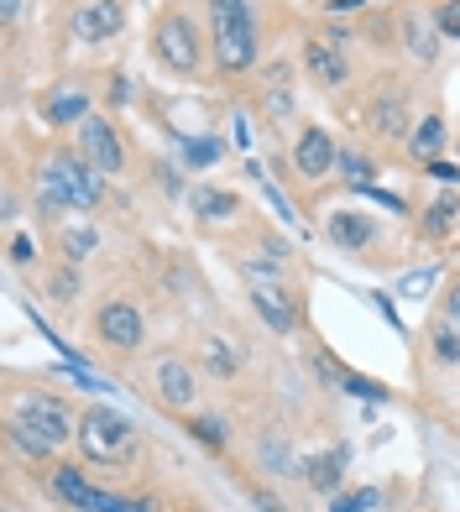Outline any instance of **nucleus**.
I'll return each mask as SVG.
<instances>
[{
    "instance_id": "nucleus-21",
    "label": "nucleus",
    "mask_w": 460,
    "mask_h": 512,
    "mask_svg": "<svg viewBox=\"0 0 460 512\" xmlns=\"http://www.w3.org/2000/svg\"><path fill=\"white\" fill-rule=\"evenodd\" d=\"M199 366H204V377H215V382H236L241 377V356L230 351L225 335H204L199 340Z\"/></svg>"
},
{
    "instance_id": "nucleus-42",
    "label": "nucleus",
    "mask_w": 460,
    "mask_h": 512,
    "mask_svg": "<svg viewBox=\"0 0 460 512\" xmlns=\"http://www.w3.org/2000/svg\"><path fill=\"white\" fill-rule=\"evenodd\" d=\"M419 288H429V272H419V277H403V293H408V298L419 293Z\"/></svg>"
},
{
    "instance_id": "nucleus-3",
    "label": "nucleus",
    "mask_w": 460,
    "mask_h": 512,
    "mask_svg": "<svg viewBox=\"0 0 460 512\" xmlns=\"http://www.w3.org/2000/svg\"><path fill=\"white\" fill-rule=\"evenodd\" d=\"M147 53H152V63L163 68V74H173V79H194L199 68H204V37H199V27L183 11H163L152 21V42H147Z\"/></svg>"
},
{
    "instance_id": "nucleus-30",
    "label": "nucleus",
    "mask_w": 460,
    "mask_h": 512,
    "mask_svg": "<svg viewBox=\"0 0 460 512\" xmlns=\"http://www.w3.org/2000/svg\"><path fill=\"white\" fill-rule=\"evenodd\" d=\"M262 465L272 476H288L293 471V445H283V439H262Z\"/></svg>"
},
{
    "instance_id": "nucleus-9",
    "label": "nucleus",
    "mask_w": 460,
    "mask_h": 512,
    "mask_svg": "<svg viewBox=\"0 0 460 512\" xmlns=\"http://www.w3.org/2000/svg\"><path fill=\"white\" fill-rule=\"evenodd\" d=\"M126 32V6L121 0H84V6L68 11V37L84 42V48H100V42Z\"/></svg>"
},
{
    "instance_id": "nucleus-28",
    "label": "nucleus",
    "mask_w": 460,
    "mask_h": 512,
    "mask_svg": "<svg viewBox=\"0 0 460 512\" xmlns=\"http://www.w3.org/2000/svg\"><path fill=\"white\" fill-rule=\"evenodd\" d=\"M429 351H434V361H440V366H460V330H455V324H434V330H429Z\"/></svg>"
},
{
    "instance_id": "nucleus-38",
    "label": "nucleus",
    "mask_w": 460,
    "mask_h": 512,
    "mask_svg": "<svg viewBox=\"0 0 460 512\" xmlns=\"http://www.w3.org/2000/svg\"><path fill=\"white\" fill-rule=\"evenodd\" d=\"M429 178H434V183H460V168H455V162L434 157V162H429Z\"/></svg>"
},
{
    "instance_id": "nucleus-27",
    "label": "nucleus",
    "mask_w": 460,
    "mask_h": 512,
    "mask_svg": "<svg viewBox=\"0 0 460 512\" xmlns=\"http://www.w3.org/2000/svg\"><path fill=\"white\" fill-rule=\"evenodd\" d=\"M189 434L199 439L204 450H215V455L230 445V424H225L220 413H199V418H189Z\"/></svg>"
},
{
    "instance_id": "nucleus-23",
    "label": "nucleus",
    "mask_w": 460,
    "mask_h": 512,
    "mask_svg": "<svg viewBox=\"0 0 460 512\" xmlns=\"http://www.w3.org/2000/svg\"><path fill=\"white\" fill-rule=\"evenodd\" d=\"M6 439H11V445L27 455V460H37V465H53V460H58V445H48V439H42L37 429L16 424V418H6Z\"/></svg>"
},
{
    "instance_id": "nucleus-33",
    "label": "nucleus",
    "mask_w": 460,
    "mask_h": 512,
    "mask_svg": "<svg viewBox=\"0 0 460 512\" xmlns=\"http://www.w3.org/2000/svg\"><path fill=\"white\" fill-rule=\"evenodd\" d=\"M6 251H11V267H32V262H37V241L27 236V230H11Z\"/></svg>"
},
{
    "instance_id": "nucleus-36",
    "label": "nucleus",
    "mask_w": 460,
    "mask_h": 512,
    "mask_svg": "<svg viewBox=\"0 0 460 512\" xmlns=\"http://www.w3.org/2000/svg\"><path fill=\"white\" fill-rule=\"evenodd\" d=\"M440 319L460 330V283H450V288H445V298H440Z\"/></svg>"
},
{
    "instance_id": "nucleus-24",
    "label": "nucleus",
    "mask_w": 460,
    "mask_h": 512,
    "mask_svg": "<svg viewBox=\"0 0 460 512\" xmlns=\"http://www.w3.org/2000/svg\"><path fill=\"white\" fill-rule=\"evenodd\" d=\"M340 183H351V189H372L377 183V162L366 157L361 147H340Z\"/></svg>"
},
{
    "instance_id": "nucleus-6",
    "label": "nucleus",
    "mask_w": 460,
    "mask_h": 512,
    "mask_svg": "<svg viewBox=\"0 0 460 512\" xmlns=\"http://www.w3.org/2000/svg\"><path fill=\"white\" fill-rule=\"evenodd\" d=\"M95 340L105 345L110 356H136L147 340V319L142 309L131 304V298H105L95 309Z\"/></svg>"
},
{
    "instance_id": "nucleus-8",
    "label": "nucleus",
    "mask_w": 460,
    "mask_h": 512,
    "mask_svg": "<svg viewBox=\"0 0 460 512\" xmlns=\"http://www.w3.org/2000/svg\"><path fill=\"white\" fill-rule=\"evenodd\" d=\"M152 403L168 413H189L199 403V371L183 356H157L152 361Z\"/></svg>"
},
{
    "instance_id": "nucleus-7",
    "label": "nucleus",
    "mask_w": 460,
    "mask_h": 512,
    "mask_svg": "<svg viewBox=\"0 0 460 512\" xmlns=\"http://www.w3.org/2000/svg\"><path fill=\"white\" fill-rule=\"evenodd\" d=\"M79 152L95 162L105 178H121L131 168V147H126V136L115 131L110 115H89V121L79 126Z\"/></svg>"
},
{
    "instance_id": "nucleus-2",
    "label": "nucleus",
    "mask_w": 460,
    "mask_h": 512,
    "mask_svg": "<svg viewBox=\"0 0 460 512\" xmlns=\"http://www.w3.org/2000/svg\"><path fill=\"white\" fill-rule=\"evenodd\" d=\"M79 460L89 465H121L136 450V424L121 408H79Z\"/></svg>"
},
{
    "instance_id": "nucleus-20",
    "label": "nucleus",
    "mask_w": 460,
    "mask_h": 512,
    "mask_svg": "<svg viewBox=\"0 0 460 512\" xmlns=\"http://www.w3.org/2000/svg\"><path fill=\"white\" fill-rule=\"evenodd\" d=\"M304 481L314 497H340V481H345V450H319L304 460Z\"/></svg>"
},
{
    "instance_id": "nucleus-39",
    "label": "nucleus",
    "mask_w": 460,
    "mask_h": 512,
    "mask_svg": "<svg viewBox=\"0 0 460 512\" xmlns=\"http://www.w3.org/2000/svg\"><path fill=\"white\" fill-rule=\"evenodd\" d=\"M325 11H330V16H351V11H361V0H330Z\"/></svg>"
},
{
    "instance_id": "nucleus-14",
    "label": "nucleus",
    "mask_w": 460,
    "mask_h": 512,
    "mask_svg": "<svg viewBox=\"0 0 460 512\" xmlns=\"http://www.w3.org/2000/svg\"><path fill=\"white\" fill-rule=\"evenodd\" d=\"M304 68L319 89H345L351 84V58L335 37H304Z\"/></svg>"
},
{
    "instance_id": "nucleus-32",
    "label": "nucleus",
    "mask_w": 460,
    "mask_h": 512,
    "mask_svg": "<svg viewBox=\"0 0 460 512\" xmlns=\"http://www.w3.org/2000/svg\"><path fill=\"white\" fill-rule=\"evenodd\" d=\"M434 16V27H440V37L450 42V37H460V0H440V6L429 11Z\"/></svg>"
},
{
    "instance_id": "nucleus-17",
    "label": "nucleus",
    "mask_w": 460,
    "mask_h": 512,
    "mask_svg": "<svg viewBox=\"0 0 460 512\" xmlns=\"http://www.w3.org/2000/svg\"><path fill=\"white\" fill-rule=\"evenodd\" d=\"M398 32H403V53L419 63V68H429L434 58H440V27H434V16H424V11H403V21H398Z\"/></svg>"
},
{
    "instance_id": "nucleus-40",
    "label": "nucleus",
    "mask_w": 460,
    "mask_h": 512,
    "mask_svg": "<svg viewBox=\"0 0 460 512\" xmlns=\"http://www.w3.org/2000/svg\"><path fill=\"white\" fill-rule=\"evenodd\" d=\"M0 16H6V27H16V21H21V0H0Z\"/></svg>"
},
{
    "instance_id": "nucleus-13",
    "label": "nucleus",
    "mask_w": 460,
    "mask_h": 512,
    "mask_svg": "<svg viewBox=\"0 0 460 512\" xmlns=\"http://www.w3.org/2000/svg\"><path fill=\"white\" fill-rule=\"evenodd\" d=\"M246 298H251V309H257V319L267 324L272 335H283V340L304 324V309L288 298L283 283H246Z\"/></svg>"
},
{
    "instance_id": "nucleus-1",
    "label": "nucleus",
    "mask_w": 460,
    "mask_h": 512,
    "mask_svg": "<svg viewBox=\"0 0 460 512\" xmlns=\"http://www.w3.org/2000/svg\"><path fill=\"white\" fill-rule=\"evenodd\" d=\"M210 16V58L220 74L241 79L262 63V27H257V6L251 0H204Z\"/></svg>"
},
{
    "instance_id": "nucleus-4",
    "label": "nucleus",
    "mask_w": 460,
    "mask_h": 512,
    "mask_svg": "<svg viewBox=\"0 0 460 512\" xmlns=\"http://www.w3.org/2000/svg\"><path fill=\"white\" fill-rule=\"evenodd\" d=\"M37 178L53 183V189L68 199V209H79V215L105 204V173L74 147H58L48 162H37Z\"/></svg>"
},
{
    "instance_id": "nucleus-26",
    "label": "nucleus",
    "mask_w": 460,
    "mask_h": 512,
    "mask_svg": "<svg viewBox=\"0 0 460 512\" xmlns=\"http://www.w3.org/2000/svg\"><path fill=\"white\" fill-rule=\"evenodd\" d=\"M58 251H63V262H84V256H95L100 251V230L95 225H68L63 236H58Z\"/></svg>"
},
{
    "instance_id": "nucleus-5",
    "label": "nucleus",
    "mask_w": 460,
    "mask_h": 512,
    "mask_svg": "<svg viewBox=\"0 0 460 512\" xmlns=\"http://www.w3.org/2000/svg\"><path fill=\"white\" fill-rule=\"evenodd\" d=\"M11 418L16 424H27V429H37L48 445H74V434H79V413L68 408L63 398H53V392H21L16 398V408H11Z\"/></svg>"
},
{
    "instance_id": "nucleus-10",
    "label": "nucleus",
    "mask_w": 460,
    "mask_h": 512,
    "mask_svg": "<svg viewBox=\"0 0 460 512\" xmlns=\"http://www.w3.org/2000/svg\"><path fill=\"white\" fill-rule=\"evenodd\" d=\"M335 168H340L335 131H325V126H304V131H298V142H293V173H298V183H325Z\"/></svg>"
},
{
    "instance_id": "nucleus-22",
    "label": "nucleus",
    "mask_w": 460,
    "mask_h": 512,
    "mask_svg": "<svg viewBox=\"0 0 460 512\" xmlns=\"http://www.w3.org/2000/svg\"><path fill=\"white\" fill-rule=\"evenodd\" d=\"M455 230H460V194H440V199L424 209L419 236H424V241H450Z\"/></svg>"
},
{
    "instance_id": "nucleus-41",
    "label": "nucleus",
    "mask_w": 460,
    "mask_h": 512,
    "mask_svg": "<svg viewBox=\"0 0 460 512\" xmlns=\"http://www.w3.org/2000/svg\"><path fill=\"white\" fill-rule=\"evenodd\" d=\"M236 147H241V152L251 147V126H246V115H236Z\"/></svg>"
},
{
    "instance_id": "nucleus-37",
    "label": "nucleus",
    "mask_w": 460,
    "mask_h": 512,
    "mask_svg": "<svg viewBox=\"0 0 460 512\" xmlns=\"http://www.w3.org/2000/svg\"><path fill=\"white\" fill-rule=\"evenodd\" d=\"M246 492H251V502H257L262 512H288V507H283L278 497H272V492H267V486H257V481H246Z\"/></svg>"
},
{
    "instance_id": "nucleus-15",
    "label": "nucleus",
    "mask_w": 460,
    "mask_h": 512,
    "mask_svg": "<svg viewBox=\"0 0 460 512\" xmlns=\"http://www.w3.org/2000/svg\"><path fill=\"white\" fill-rule=\"evenodd\" d=\"M189 209H194L199 225H230V220L246 215L241 194L236 189H220V183H194V189H189Z\"/></svg>"
},
{
    "instance_id": "nucleus-25",
    "label": "nucleus",
    "mask_w": 460,
    "mask_h": 512,
    "mask_svg": "<svg viewBox=\"0 0 460 512\" xmlns=\"http://www.w3.org/2000/svg\"><path fill=\"white\" fill-rule=\"evenodd\" d=\"M79 293H84V272H79L74 262L53 267V277H48V298H53V304H58V309H74Z\"/></svg>"
},
{
    "instance_id": "nucleus-19",
    "label": "nucleus",
    "mask_w": 460,
    "mask_h": 512,
    "mask_svg": "<svg viewBox=\"0 0 460 512\" xmlns=\"http://www.w3.org/2000/svg\"><path fill=\"white\" fill-rule=\"evenodd\" d=\"M445 142H450V131H445V115H440V110H429L424 121L408 131L403 152H408V162H424V168H429V162L445 152Z\"/></svg>"
},
{
    "instance_id": "nucleus-31",
    "label": "nucleus",
    "mask_w": 460,
    "mask_h": 512,
    "mask_svg": "<svg viewBox=\"0 0 460 512\" xmlns=\"http://www.w3.org/2000/svg\"><path fill=\"white\" fill-rule=\"evenodd\" d=\"M84 512H152V502H136V497H121V492H100Z\"/></svg>"
},
{
    "instance_id": "nucleus-11",
    "label": "nucleus",
    "mask_w": 460,
    "mask_h": 512,
    "mask_svg": "<svg viewBox=\"0 0 460 512\" xmlns=\"http://www.w3.org/2000/svg\"><path fill=\"white\" fill-rule=\"evenodd\" d=\"M366 131H372V142H408V89L403 84H382L372 105H366Z\"/></svg>"
},
{
    "instance_id": "nucleus-29",
    "label": "nucleus",
    "mask_w": 460,
    "mask_h": 512,
    "mask_svg": "<svg viewBox=\"0 0 460 512\" xmlns=\"http://www.w3.org/2000/svg\"><path fill=\"white\" fill-rule=\"evenodd\" d=\"M377 507H382V492H377V486H361V492H340V497H330L325 512H377Z\"/></svg>"
},
{
    "instance_id": "nucleus-34",
    "label": "nucleus",
    "mask_w": 460,
    "mask_h": 512,
    "mask_svg": "<svg viewBox=\"0 0 460 512\" xmlns=\"http://www.w3.org/2000/svg\"><path fill=\"white\" fill-rule=\"evenodd\" d=\"M345 392H356V398H377V403L393 398V392H387L382 382H372V377H356V371H345Z\"/></svg>"
},
{
    "instance_id": "nucleus-16",
    "label": "nucleus",
    "mask_w": 460,
    "mask_h": 512,
    "mask_svg": "<svg viewBox=\"0 0 460 512\" xmlns=\"http://www.w3.org/2000/svg\"><path fill=\"white\" fill-rule=\"evenodd\" d=\"M325 241L340 246V251H372L377 220L361 215V209H330V215H325Z\"/></svg>"
},
{
    "instance_id": "nucleus-12",
    "label": "nucleus",
    "mask_w": 460,
    "mask_h": 512,
    "mask_svg": "<svg viewBox=\"0 0 460 512\" xmlns=\"http://www.w3.org/2000/svg\"><path fill=\"white\" fill-rule=\"evenodd\" d=\"M89 105H95V100H89V84H79V79H63V84H53L48 95H42L37 115H42V121H48L53 131H68V126H84L89 115H95Z\"/></svg>"
},
{
    "instance_id": "nucleus-35",
    "label": "nucleus",
    "mask_w": 460,
    "mask_h": 512,
    "mask_svg": "<svg viewBox=\"0 0 460 512\" xmlns=\"http://www.w3.org/2000/svg\"><path fill=\"white\" fill-rule=\"evenodd\" d=\"M183 152H189V162H194V168H204V162H215L225 147L215 142V136H194V142H183Z\"/></svg>"
},
{
    "instance_id": "nucleus-18",
    "label": "nucleus",
    "mask_w": 460,
    "mask_h": 512,
    "mask_svg": "<svg viewBox=\"0 0 460 512\" xmlns=\"http://www.w3.org/2000/svg\"><path fill=\"white\" fill-rule=\"evenodd\" d=\"M48 492H53L63 507H79V512L100 497V492H95V481H89L79 465H68V460H53V465H48Z\"/></svg>"
}]
</instances>
